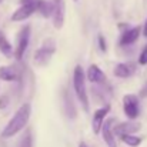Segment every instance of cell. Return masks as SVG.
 Instances as JSON below:
<instances>
[{"label":"cell","mask_w":147,"mask_h":147,"mask_svg":"<svg viewBox=\"0 0 147 147\" xmlns=\"http://www.w3.org/2000/svg\"><path fill=\"white\" fill-rule=\"evenodd\" d=\"M30 114H32V106H30V103L22 104L20 109L14 113V116L10 119V121L3 129L1 137L3 139H10V137L16 136L19 131H22L26 127V124H27V121L30 119Z\"/></svg>","instance_id":"6da1fadb"},{"label":"cell","mask_w":147,"mask_h":147,"mask_svg":"<svg viewBox=\"0 0 147 147\" xmlns=\"http://www.w3.org/2000/svg\"><path fill=\"white\" fill-rule=\"evenodd\" d=\"M73 87H74V93L77 96V100L80 101L82 107L84 109V111H89L90 103H89L87 90H86V73H84L82 66H76L74 67V71H73Z\"/></svg>","instance_id":"7a4b0ae2"},{"label":"cell","mask_w":147,"mask_h":147,"mask_svg":"<svg viewBox=\"0 0 147 147\" xmlns=\"http://www.w3.org/2000/svg\"><path fill=\"white\" fill-rule=\"evenodd\" d=\"M54 51H56V43H54V40H51V39L45 40V43L34 51L33 60H34V63L39 64V66H46L50 60H51Z\"/></svg>","instance_id":"3957f363"},{"label":"cell","mask_w":147,"mask_h":147,"mask_svg":"<svg viewBox=\"0 0 147 147\" xmlns=\"http://www.w3.org/2000/svg\"><path fill=\"white\" fill-rule=\"evenodd\" d=\"M30 34H32V30H30V26H24L19 34H17V45H16V49H14V57L17 60H22L26 50L29 47V42H30Z\"/></svg>","instance_id":"277c9868"},{"label":"cell","mask_w":147,"mask_h":147,"mask_svg":"<svg viewBox=\"0 0 147 147\" xmlns=\"http://www.w3.org/2000/svg\"><path fill=\"white\" fill-rule=\"evenodd\" d=\"M123 110H124V114L130 120L137 119L139 114H140V101H139V97L136 94H126L123 97Z\"/></svg>","instance_id":"5b68a950"},{"label":"cell","mask_w":147,"mask_h":147,"mask_svg":"<svg viewBox=\"0 0 147 147\" xmlns=\"http://www.w3.org/2000/svg\"><path fill=\"white\" fill-rule=\"evenodd\" d=\"M37 4H39V0L32 1V3H26V4H22L11 14V22H23V20L29 19L33 13L37 11Z\"/></svg>","instance_id":"8992f818"},{"label":"cell","mask_w":147,"mask_h":147,"mask_svg":"<svg viewBox=\"0 0 147 147\" xmlns=\"http://www.w3.org/2000/svg\"><path fill=\"white\" fill-rule=\"evenodd\" d=\"M54 4V11H53V26L60 30L64 26V19H66V3L64 0H51Z\"/></svg>","instance_id":"52a82bcc"},{"label":"cell","mask_w":147,"mask_h":147,"mask_svg":"<svg viewBox=\"0 0 147 147\" xmlns=\"http://www.w3.org/2000/svg\"><path fill=\"white\" fill-rule=\"evenodd\" d=\"M142 129V124L139 121H123L119 123L113 127V133L114 136H123V134H134Z\"/></svg>","instance_id":"ba28073f"},{"label":"cell","mask_w":147,"mask_h":147,"mask_svg":"<svg viewBox=\"0 0 147 147\" xmlns=\"http://www.w3.org/2000/svg\"><path fill=\"white\" fill-rule=\"evenodd\" d=\"M142 33V27L140 26H134V27H130V29H126L123 30V34L120 36V40H119V45L120 46H130L133 43L137 42L139 36Z\"/></svg>","instance_id":"9c48e42d"},{"label":"cell","mask_w":147,"mask_h":147,"mask_svg":"<svg viewBox=\"0 0 147 147\" xmlns=\"http://www.w3.org/2000/svg\"><path fill=\"white\" fill-rule=\"evenodd\" d=\"M110 104H106L103 107H100L98 110H96V113L93 114V121H92V127H93V133L98 134L101 131V127H103V123L106 120V116L110 113Z\"/></svg>","instance_id":"30bf717a"},{"label":"cell","mask_w":147,"mask_h":147,"mask_svg":"<svg viewBox=\"0 0 147 147\" xmlns=\"http://www.w3.org/2000/svg\"><path fill=\"white\" fill-rule=\"evenodd\" d=\"M113 121H114V119H107V120H104L103 127H101V131H100L101 136H103L104 143L109 147H117L116 146V136H114L113 129H111Z\"/></svg>","instance_id":"8fae6325"},{"label":"cell","mask_w":147,"mask_h":147,"mask_svg":"<svg viewBox=\"0 0 147 147\" xmlns=\"http://www.w3.org/2000/svg\"><path fill=\"white\" fill-rule=\"evenodd\" d=\"M137 70V66L134 63H119L114 67V76L119 79H127L131 77Z\"/></svg>","instance_id":"7c38bea8"},{"label":"cell","mask_w":147,"mask_h":147,"mask_svg":"<svg viewBox=\"0 0 147 147\" xmlns=\"http://www.w3.org/2000/svg\"><path fill=\"white\" fill-rule=\"evenodd\" d=\"M86 79L94 84H103L106 82V74L97 64H92L86 71Z\"/></svg>","instance_id":"4fadbf2b"},{"label":"cell","mask_w":147,"mask_h":147,"mask_svg":"<svg viewBox=\"0 0 147 147\" xmlns=\"http://www.w3.org/2000/svg\"><path fill=\"white\" fill-rule=\"evenodd\" d=\"M63 107H64L66 116H67L70 120H74V119L77 117V110H76L74 100H73L71 94H70L67 90L63 92Z\"/></svg>","instance_id":"5bb4252c"},{"label":"cell","mask_w":147,"mask_h":147,"mask_svg":"<svg viewBox=\"0 0 147 147\" xmlns=\"http://www.w3.org/2000/svg\"><path fill=\"white\" fill-rule=\"evenodd\" d=\"M22 76L17 66H3L0 67V79L4 82H16Z\"/></svg>","instance_id":"9a60e30c"},{"label":"cell","mask_w":147,"mask_h":147,"mask_svg":"<svg viewBox=\"0 0 147 147\" xmlns=\"http://www.w3.org/2000/svg\"><path fill=\"white\" fill-rule=\"evenodd\" d=\"M0 51L7 57V59H11L14 56V50H13V46L10 45V42L7 40L6 34L0 30Z\"/></svg>","instance_id":"2e32d148"},{"label":"cell","mask_w":147,"mask_h":147,"mask_svg":"<svg viewBox=\"0 0 147 147\" xmlns=\"http://www.w3.org/2000/svg\"><path fill=\"white\" fill-rule=\"evenodd\" d=\"M37 11L43 16V17H53V11H54V4L53 1H47V0H39L37 4Z\"/></svg>","instance_id":"e0dca14e"},{"label":"cell","mask_w":147,"mask_h":147,"mask_svg":"<svg viewBox=\"0 0 147 147\" xmlns=\"http://www.w3.org/2000/svg\"><path fill=\"white\" fill-rule=\"evenodd\" d=\"M120 139L123 143H126L130 147H139L142 144V137L134 136V134H123V136H120Z\"/></svg>","instance_id":"ac0fdd59"},{"label":"cell","mask_w":147,"mask_h":147,"mask_svg":"<svg viewBox=\"0 0 147 147\" xmlns=\"http://www.w3.org/2000/svg\"><path fill=\"white\" fill-rule=\"evenodd\" d=\"M19 147H33V137H32V131L30 130H27L23 134V137H22V140L19 143Z\"/></svg>","instance_id":"d6986e66"},{"label":"cell","mask_w":147,"mask_h":147,"mask_svg":"<svg viewBox=\"0 0 147 147\" xmlns=\"http://www.w3.org/2000/svg\"><path fill=\"white\" fill-rule=\"evenodd\" d=\"M97 43H98V49L101 50L103 53L107 51V43H106V39L103 34H98L97 36Z\"/></svg>","instance_id":"ffe728a7"},{"label":"cell","mask_w":147,"mask_h":147,"mask_svg":"<svg viewBox=\"0 0 147 147\" xmlns=\"http://www.w3.org/2000/svg\"><path fill=\"white\" fill-rule=\"evenodd\" d=\"M139 64H142V66L147 64V45L144 46V49L142 50V53L139 56Z\"/></svg>","instance_id":"44dd1931"},{"label":"cell","mask_w":147,"mask_h":147,"mask_svg":"<svg viewBox=\"0 0 147 147\" xmlns=\"http://www.w3.org/2000/svg\"><path fill=\"white\" fill-rule=\"evenodd\" d=\"M7 106H9V97L6 94L0 96V110H4Z\"/></svg>","instance_id":"7402d4cb"},{"label":"cell","mask_w":147,"mask_h":147,"mask_svg":"<svg viewBox=\"0 0 147 147\" xmlns=\"http://www.w3.org/2000/svg\"><path fill=\"white\" fill-rule=\"evenodd\" d=\"M139 97H142V98L147 97V82L144 83V86L142 87V90H140V93H139Z\"/></svg>","instance_id":"603a6c76"},{"label":"cell","mask_w":147,"mask_h":147,"mask_svg":"<svg viewBox=\"0 0 147 147\" xmlns=\"http://www.w3.org/2000/svg\"><path fill=\"white\" fill-rule=\"evenodd\" d=\"M143 36L147 37V20H146V23H144V27H143Z\"/></svg>","instance_id":"cb8c5ba5"},{"label":"cell","mask_w":147,"mask_h":147,"mask_svg":"<svg viewBox=\"0 0 147 147\" xmlns=\"http://www.w3.org/2000/svg\"><path fill=\"white\" fill-rule=\"evenodd\" d=\"M32 1H36V0H20V4H26V3H32Z\"/></svg>","instance_id":"d4e9b609"},{"label":"cell","mask_w":147,"mask_h":147,"mask_svg":"<svg viewBox=\"0 0 147 147\" xmlns=\"http://www.w3.org/2000/svg\"><path fill=\"white\" fill-rule=\"evenodd\" d=\"M79 147H89V146H87V144H86V143H84V142H82V143H80V144H79Z\"/></svg>","instance_id":"484cf974"},{"label":"cell","mask_w":147,"mask_h":147,"mask_svg":"<svg viewBox=\"0 0 147 147\" xmlns=\"http://www.w3.org/2000/svg\"><path fill=\"white\" fill-rule=\"evenodd\" d=\"M1 1H3V0H0V3H1Z\"/></svg>","instance_id":"4316f807"},{"label":"cell","mask_w":147,"mask_h":147,"mask_svg":"<svg viewBox=\"0 0 147 147\" xmlns=\"http://www.w3.org/2000/svg\"><path fill=\"white\" fill-rule=\"evenodd\" d=\"M74 1H77V0H74Z\"/></svg>","instance_id":"83f0119b"}]
</instances>
